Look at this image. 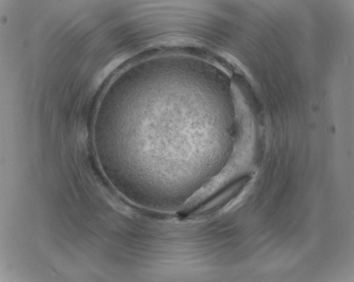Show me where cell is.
Returning <instances> with one entry per match:
<instances>
[{"label":"cell","instance_id":"1","mask_svg":"<svg viewBox=\"0 0 354 282\" xmlns=\"http://www.w3.org/2000/svg\"><path fill=\"white\" fill-rule=\"evenodd\" d=\"M129 56L127 55H123L117 57L115 59L112 60L99 72L98 76H96L94 84L97 86L100 84L109 74L120 65L128 59Z\"/></svg>","mask_w":354,"mask_h":282}]
</instances>
